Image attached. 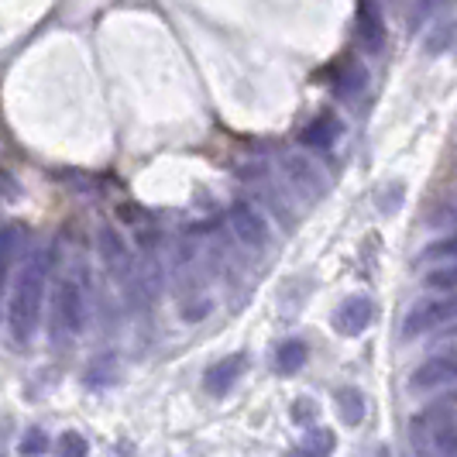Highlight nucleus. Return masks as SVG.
I'll use <instances>...</instances> for the list:
<instances>
[{
  "mask_svg": "<svg viewBox=\"0 0 457 457\" xmlns=\"http://www.w3.org/2000/svg\"><path fill=\"white\" fill-rule=\"evenodd\" d=\"M375 313H378V306L368 296H351L337 306L334 327H337V334H344V337H358V334H365L368 327H371Z\"/></svg>",
  "mask_w": 457,
  "mask_h": 457,
  "instance_id": "7",
  "label": "nucleus"
},
{
  "mask_svg": "<svg viewBox=\"0 0 457 457\" xmlns=\"http://www.w3.org/2000/svg\"><path fill=\"white\" fill-rule=\"evenodd\" d=\"M406 389L412 395H423V399L457 389V358H430L427 365H420L412 371Z\"/></svg>",
  "mask_w": 457,
  "mask_h": 457,
  "instance_id": "5",
  "label": "nucleus"
},
{
  "mask_svg": "<svg viewBox=\"0 0 457 457\" xmlns=\"http://www.w3.org/2000/svg\"><path fill=\"white\" fill-rule=\"evenodd\" d=\"M24 457H42L48 451V436H46V430L42 427H31L28 434L21 436V447H18Z\"/></svg>",
  "mask_w": 457,
  "mask_h": 457,
  "instance_id": "20",
  "label": "nucleus"
},
{
  "mask_svg": "<svg viewBox=\"0 0 457 457\" xmlns=\"http://www.w3.org/2000/svg\"><path fill=\"white\" fill-rule=\"evenodd\" d=\"M337 137H341V120L334 114H320L299 131V145L313 148V152H330L337 145Z\"/></svg>",
  "mask_w": 457,
  "mask_h": 457,
  "instance_id": "13",
  "label": "nucleus"
},
{
  "mask_svg": "<svg viewBox=\"0 0 457 457\" xmlns=\"http://www.w3.org/2000/svg\"><path fill=\"white\" fill-rule=\"evenodd\" d=\"M96 245H100V258L107 262V269H111L117 278H128V275H131L135 262H131V252H128L124 237H120L114 228H100V237H96Z\"/></svg>",
  "mask_w": 457,
  "mask_h": 457,
  "instance_id": "11",
  "label": "nucleus"
},
{
  "mask_svg": "<svg viewBox=\"0 0 457 457\" xmlns=\"http://www.w3.org/2000/svg\"><path fill=\"white\" fill-rule=\"evenodd\" d=\"M427 286H430V289H457V265H447V269L430 272L427 275Z\"/></svg>",
  "mask_w": 457,
  "mask_h": 457,
  "instance_id": "22",
  "label": "nucleus"
},
{
  "mask_svg": "<svg viewBox=\"0 0 457 457\" xmlns=\"http://www.w3.org/2000/svg\"><path fill=\"white\" fill-rule=\"evenodd\" d=\"M286 176L306 200H320L327 193V176L320 172V165L313 159H306V155H289L286 159Z\"/></svg>",
  "mask_w": 457,
  "mask_h": 457,
  "instance_id": "8",
  "label": "nucleus"
},
{
  "mask_svg": "<svg viewBox=\"0 0 457 457\" xmlns=\"http://www.w3.org/2000/svg\"><path fill=\"white\" fill-rule=\"evenodd\" d=\"M289 457H303V454H289Z\"/></svg>",
  "mask_w": 457,
  "mask_h": 457,
  "instance_id": "24",
  "label": "nucleus"
},
{
  "mask_svg": "<svg viewBox=\"0 0 457 457\" xmlns=\"http://www.w3.org/2000/svg\"><path fill=\"white\" fill-rule=\"evenodd\" d=\"M368 87V69L361 59H354V55H344L341 62H337V76H334V93L341 96V100H358Z\"/></svg>",
  "mask_w": 457,
  "mask_h": 457,
  "instance_id": "12",
  "label": "nucleus"
},
{
  "mask_svg": "<svg viewBox=\"0 0 457 457\" xmlns=\"http://www.w3.org/2000/svg\"><path fill=\"white\" fill-rule=\"evenodd\" d=\"M454 38H457V18L454 21L436 24L434 31H427V38H423V52H427V55H440V52H447V48L454 46Z\"/></svg>",
  "mask_w": 457,
  "mask_h": 457,
  "instance_id": "18",
  "label": "nucleus"
},
{
  "mask_svg": "<svg viewBox=\"0 0 457 457\" xmlns=\"http://www.w3.org/2000/svg\"><path fill=\"white\" fill-rule=\"evenodd\" d=\"M228 220H230L234 237H237L241 245H248V248H265V245H269V224H265V217H262L252 204H234L228 213Z\"/></svg>",
  "mask_w": 457,
  "mask_h": 457,
  "instance_id": "6",
  "label": "nucleus"
},
{
  "mask_svg": "<svg viewBox=\"0 0 457 457\" xmlns=\"http://www.w3.org/2000/svg\"><path fill=\"white\" fill-rule=\"evenodd\" d=\"M440 4H444V0H420V7H416V14H412V24H420L427 14H434Z\"/></svg>",
  "mask_w": 457,
  "mask_h": 457,
  "instance_id": "23",
  "label": "nucleus"
},
{
  "mask_svg": "<svg viewBox=\"0 0 457 457\" xmlns=\"http://www.w3.org/2000/svg\"><path fill=\"white\" fill-rule=\"evenodd\" d=\"M87 323V306H83V289L72 282V278H62L55 296H52V344L55 347H69V344L79 337Z\"/></svg>",
  "mask_w": 457,
  "mask_h": 457,
  "instance_id": "3",
  "label": "nucleus"
},
{
  "mask_svg": "<svg viewBox=\"0 0 457 457\" xmlns=\"http://www.w3.org/2000/svg\"><path fill=\"white\" fill-rule=\"evenodd\" d=\"M358 42L371 55H378L386 48V18H382L378 0H361L358 4Z\"/></svg>",
  "mask_w": 457,
  "mask_h": 457,
  "instance_id": "9",
  "label": "nucleus"
},
{
  "mask_svg": "<svg viewBox=\"0 0 457 457\" xmlns=\"http://www.w3.org/2000/svg\"><path fill=\"white\" fill-rule=\"evenodd\" d=\"M48 272H52V248H38L14 278V289L7 299V330L18 344H28L38 330Z\"/></svg>",
  "mask_w": 457,
  "mask_h": 457,
  "instance_id": "1",
  "label": "nucleus"
},
{
  "mask_svg": "<svg viewBox=\"0 0 457 457\" xmlns=\"http://www.w3.org/2000/svg\"><path fill=\"white\" fill-rule=\"evenodd\" d=\"M423 262H457V234L444 237L423 252Z\"/></svg>",
  "mask_w": 457,
  "mask_h": 457,
  "instance_id": "21",
  "label": "nucleus"
},
{
  "mask_svg": "<svg viewBox=\"0 0 457 457\" xmlns=\"http://www.w3.org/2000/svg\"><path fill=\"white\" fill-rule=\"evenodd\" d=\"M306 358H310V347L303 341H282L275 351V371L278 375H296V371H303Z\"/></svg>",
  "mask_w": 457,
  "mask_h": 457,
  "instance_id": "15",
  "label": "nucleus"
},
{
  "mask_svg": "<svg viewBox=\"0 0 457 457\" xmlns=\"http://www.w3.org/2000/svg\"><path fill=\"white\" fill-rule=\"evenodd\" d=\"M334 447H337L334 430H327V427H310L306 436H303V444H299V454L303 457H330L334 454Z\"/></svg>",
  "mask_w": 457,
  "mask_h": 457,
  "instance_id": "17",
  "label": "nucleus"
},
{
  "mask_svg": "<svg viewBox=\"0 0 457 457\" xmlns=\"http://www.w3.org/2000/svg\"><path fill=\"white\" fill-rule=\"evenodd\" d=\"M87 454H90V444H87L83 434H76V430L59 434V440H55V457H87Z\"/></svg>",
  "mask_w": 457,
  "mask_h": 457,
  "instance_id": "19",
  "label": "nucleus"
},
{
  "mask_svg": "<svg viewBox=\"0 0 457 457\" xmlns=\"http://www.w3.org/2000/svg\"><path fill=\"white\" fill-rule=\"evenodd\" d=\"M21 245H24L21 224H4V228H0V289H4V282H7V272H11L14 258L21 252Z\"/></svg>",
  "mask_w": 457,
  "mask_h": 457,
  "instance_id": "14",
  "label": "nucleus"
},
{
  "mask_svg": "<svg viewBox=\"0 0 457 457\" xmlns=\"http://www.w3.org/2000/svg\"><path fill=\"white\" fill-rule=\"evenodd\" d=\"M447 323H457V293L444 299H427V303H416L410 313L403 317L399 327V341H416V337H427Z\"/></svg>",
  "mask_w": 457,
  "mask_h": 457,
  "instance_id": "4",
  "label": "nucleus"
},
{
  "mask_svg": "<svg viewBox=\"0 0 457 457\" xmlns=\"http://www.w3.org/2000/svg\"><path fill=\"white\" fill-rule=\"evenodd\" d=\"M337 412H341L344 427H358L361 420H365V395H361V389H354V386H344V389H337Z\"/></svg>",
  "mask_w": 457,
  "mask_h": 457,
  "instance_id": "16",
  "label": "nucleus"
},
{
  "mask_svg": "<svg viewBox=\"0 0 457 457\" xmlns=\"http://www.w3.org/2000/svg\"><path fill=\"white\" fill-rule=\"evenodd\" d=\"M245 368H248V358L245 354H228V358H220L217 365L206 368L204 375V389L210 392V395H228L230 389H234V382L245 375Z\"/></svg>",
  "mask_w": 457,
  "mask_h": 457,
  "instance_id": "10",
  "label": "nucleus"
},
{
  "mask_svg": "<svg viewBox=\"0 0 457 457\" xmlns=\"http://www.w3.org/2000/svg\"><path fill=\"white\" fill-rule=\"evenodd\" d=\"M410 444L416 457H457V412L447 406H430L412 416Z\"/></svg>",
  "mask_w": 457,
  "mask_h": 457,
  "instance_id": "2",
  "label": "nucleus"
}]
</instances>
